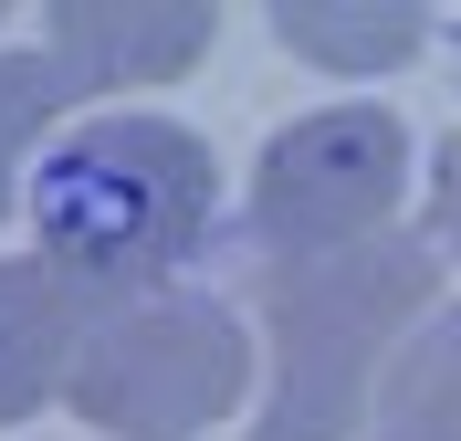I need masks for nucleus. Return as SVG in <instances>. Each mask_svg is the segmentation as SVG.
<instances>
[{
	"label": "nucleus",
	"instance_id": "obj_9",
	"mask_svg": "<svg viewBox=\"0 0 461 441\" xmlns=\"http://www.w3.org/2000/svg\"><path fill=\"white\" fill-rule=\"evenodd\" d=\"M74 106V85H63L53 53H0V221H11V200H22V158L42 147V126Z\"/></svg>",
	"mask_w": 461,
	"mask_h": 441
},
{
	"label": "nucleus",
	"instance_id": "obj_7",
	"mask_svg": "<svg viewBox=\"0 0 461 441\" xmlns=\"http://www.w3.org/2000/svg\"><path fill=\"white\" fill-rule=\"evenodd\" d=\"M273 42L325 63V74H388L430 42V11H409V0H284Z\"/></svg>",
	"mask_w": 461,
	"mask_h": 441
},
{
	"label": "nucleus",
	"instance_id": "obj_1",
	"mask_svg": "<svg viewBox=\"0 0 461 441\" xmlns=\"http://www.w3.org/2000/svg\"><path fill=\"white\" fill-rule=\"evenodd\" d=\"M210 189L221 169L178 116H95L42 158V189H32L42 263L95 305L168 294L210 242Z\"/></svg>",
	"mask_w": 461,
	"mask_h": 441
},
{
	"label": "nucleus",
	"instance_id": "obj_8",
	"mask_svg": "<svg viewBox=\"0 0 461 441\" xmlns=\"http://www.w3.org/2000/svg\"><path fill=\"white\" fill-rule=\"evenodd\" d=\"M377 441H461V305L430 316V326H409V347L388 357Z\"/></svg>",
	"mask_w": 461,
	"mask_h": 441
},
{
	"label": "nucleus",
	"instance_id": "obj_3",
	"mask_svg": "<svg viewBox=\"0 0 461 441\" xmlns=\"http://www.w3.org/2000/svg\"><path fill=\"white\" fill-rule=\"evenodd\" d=\"M252 389V326L230 316L221 294L168 284L137 305H105L74 357V410L105 441H189Z\"/></svg>",
	"mask_w": 461,
	"mask_h": 441
},
{
	"label": "nucleus",
	"instance_id": "obj_5",
	"mask_svg": "<svg viewBox=\"0 0 461 441\" xmlns=\"http://www.w3.org/2000/svg\"><path fill=\"white\" fill-rule=\"evenodd\" d=\"M210 11L200 0H63L42 11V53L63 63V85L74 95H115V85H168L189 63L210 53Z\"/></svg>",
	"mask_w": 461,
	"mask_h": 441
},
{
	"label": "nucleus",
	"instance_id": "obj_2",
	"mask_svg": "<svg viewBox=\"0 0 461 441\" xmlns=\"http://www.w3.org/2000/svg\"><path fill=\"white\" fill-rule=\"evenodd\" d=\"M440 294V253L420 232L357 242L325 263H252V305L273 336V400L252 441H357L377 357L409 347V326Z\"/></svg>",
	"mask_w": 461,
	"mask_h": 441
},
{
	"label": "nucleus",
	"instance_id": "obj_10",
	"mask_svg": "<svg viewBox=\"0 0 461 441\" xmlns=\"http://www.w3.org/2000/svg\"><path fill=\"white\" fill-rule=\"evenodd\" d=\"M430 253H461V137L440 147V179H430Z\"/></svg>",
	"mask_w": 461,
	"mask_h": 441
},
{
	"label": "nucleus",
	"instance_id": "obj_4",
	"mask_svg": "<svg viewBox=\"0 0 461 441\" xmlns=\"http://www.w3.org/2000/svg\"><path fill=\"white\" fill-rule=\"evenodd\" d=\"M409 189V126L388 106H315L262 147L241 189V253L252 263H325L357 242H388Z\"/></svg>",
	"mask_w": 461,
	"mask_h": 441
},
{
	"label": "nucleus",
	"instance_id": "obj_6",
	"mask_svg": "<svg viewBox=\"0 0 461 441\" xmlns=\"http://www.w3.org/2000/svg\"><path fill=\"white\" fill-rule=\"evenodd\" d=\"M95 316L105 305L85 284H63L42 253L32 263H0V420H22L53 389H74V357H85Z\"/></svg>",
	"mask_w": 461,
	"mask_h": 441
}]
</instances>
